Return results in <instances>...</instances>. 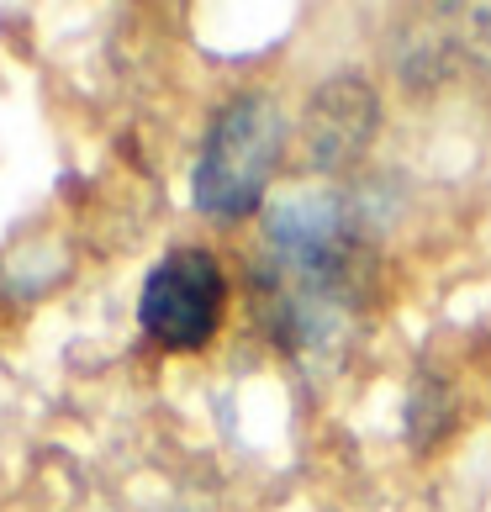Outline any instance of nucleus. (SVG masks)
I'll return each instance as SVG.
<instances>
[{
	"mask_svg": "<svg viewBox=\"0 0 491 512\" xmlns=\"http://www.w3.org/2000/svg\"><path fill=\"white\" fill-rule=\"evenodd\" d=\"M365 222L344 191H286L264 206V296L270 328L296 354H328L354 322Z\"/></svg>",
	"mask_w": 491,
	"mask_h": 512,
	"instance_id": "1",
	"label": "nucleus"
},
{
	"mask_svg": "<svg viewBox=\"0 0 491 512\" xmlns=\"http://www.w3.org/2000/svg\"><path fill=\"white\" fill-rule=\"evenodd\" d=\"M286 154V111L270 90H238L206 122L191 169V201L212 222H243L270 196V180Z\"/></svg>",
	"mask_w": 491,
	"mask_h": 512,
	"instance_id": "2",
	"label": "nucleus"
},
{
	"mask_svg": "<svg viewBox=\"0 0 491 512\" xmlns=\"http://www.w3.org/2000/svg\"><path fill=\"white\" fill-rule=\"evenodd\" d=\"M228 312V270L212 249H169L138 291V328L169 354H196Z\"/></svg>",
	"mask_w": 491,
	"mask_h": 512,
	"instance_id": "3",
	"label": "nucleus"
},
{
	"mask_svg": "<svg viewBox=\"0 0 491 512\" xmlns=\"http://www.w3.org/2000/svg\"><path fill=\"white\" fill-rule=\"evenodd\" d=\"M375 132H381V96L360 74H333L323 90H312L301 117V148L312 169H344L365 154Z\"/></svg>",
	"mask_w": 491,
	"mask_h": 512,
	"instance_id": "4",
	"label": "nucleus"
}]
</instances>
